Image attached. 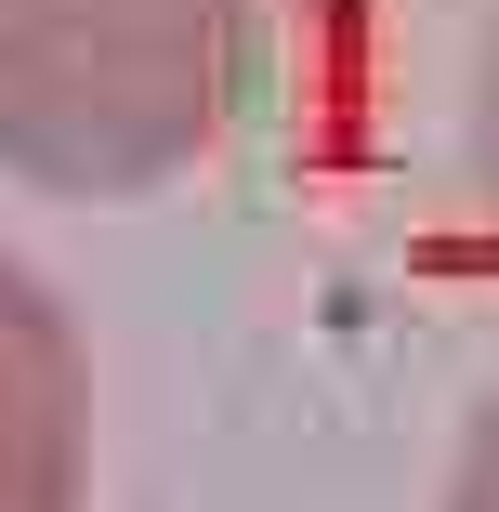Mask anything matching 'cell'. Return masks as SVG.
Segmentation results:
<instances>
[{
    "mask_svg": "<svg viewBox=\"0 0 499 512\" xmlns=\"http://www.w3.org/2000/svg\"><path fill=\"white\" fill-rule=\"evenodd\" d=\"M250 0H0V184L132 211L237 132Z\"/></svg>",
    "mask_w": 499,
    "mask_h": 512,
    "instance_id": "1",
    "label": "cell"
},
{
    "mask_svg": "<svg viewBox=\"0 0 499 512\" xmlns=\"http://www.w3.org/2000/svg\"><path fill=\"white\" fill-rule=\"evenodd\" d=\"M434 512H499V394L473 407V434H460V460H447Z\"/></svg>",
    "mask_w": 499,
    "mask_h": 512,
    "instance_id": "4",
    "label": "cell"
},
{
    "mask_svg": "<svg viewBox=\"0 0 499 512\" xmlns=\"http://www.w3.org/2000/svg\"><path fill=\"white\" fill-rule=\"evenodd\" d=\"M460 171H473V224H486V263H499V27H486V66H473V132H460Z\"/></svg>",
    "mask_w": 499,
    "mask_h": 512,
    "instance_id": "3",
    "label": "cell"
},
{
    "mask_svg": "<svg viewBox=\"0 0 499 512\" xmlns=\"http://www.w3.org/2000/svg\"><path fill=\"white\" fill-rule=\"evenodd\" d=\"M0 512H92V355L66 289L0 237Z\"/></svg>",
    "mask_w": 499,
    "mask_h": 512,
    "instance_id": "2",
    "label": "cell"
}]
</instances>
